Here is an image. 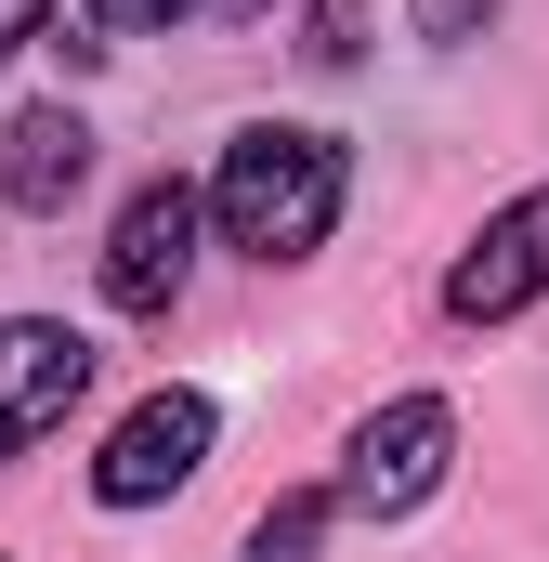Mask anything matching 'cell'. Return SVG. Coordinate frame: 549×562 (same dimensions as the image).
I'll use <instances>...</instances> for the list:
<instances>
[{"label": "cell", "mask_w": 549, "mask_h": 562, "mask_svg": "<svg viewBox=\"0 0 549 562\" xmlns=\"http://www.w3.org/2000/svg\"><path fill=\"white\" fill-rule=\"evenodd\" d=\"M445 445H458L445 393H393L380 419L354 431V458H340V510H354V524H406L418 497L445 484Z\"/></svg>", "instance_id": "7a4b0ae2"}, {"label": "cell", "mask_w": 549, "mask_h": 562, "mask_svg": "<svg viewBox=\"0 0 549 562\" xmlns=\"http://www.w3.org/2000/svg\"><path fill=\"white\" fill-rule=\"evenodd\" d=\"M92 183V119L79 105H26L13 132H0V196L13 210H66Z\"/></svg>", "instance_id": "52a82bcc"}, {"label": "cell", "mask_w": 549, "mask_h": 562, "mask_svg": "<svg viewBox=\"0 0 549 562\" xmlns=\"http://www.w3.org/2000/svg\"><path fill=\"white\" fill-rule=\"evenodd\" d=\"M354 26H367V0H327L314 13V66H354Z\"/></svg>", "instance_id": "9c48e42d"}, {"label": "cell", "mask_w": 549, "mask_h": 562, "mask_svg": "<svg viewBox=\"0 0 549 562\" xmlns=\"http://www.w3.org/2000/svg\"><path fill=\"white\" fill-rule=\"evenodd\" d=\"M210 223L249 249V262H314L327 223H340V144L301 132V119H249L210 170Z\"/></svg>", "instance_id": "6da1fadb"}, {"label": "cell", "mask_w": 549, "mask_h": 562, "mask_svg": "<svg viewBox=\"0 0 549 562\" xmlns=\"http://www.w3.org/2000/svg\"><path fill=\"white\" fill-rule=\"evenodd\" d=\"M524 301H549V183L511 196V210L458 249V276H445V314H458V327H497V314H524Z\"/></svg>", "instance_id": "5b68a950"}, {"label": "cell", "mask_w": 549, "mask_h": 562, "mask_svg": "<svg viewBox=\"0 0 549 562\" xmlns=\"http://www.w3.org/2000/svg\"><path fill=\"white\" fill-rule=\"evenodd\" d=\"M40 13H53V0H0V53H13V40H40Z\"/></svg>", "instance_id": "7c38bea8"}, {"label": "cell", "mask_w": 549, "mask_h": 562, "mask_svg": "<svg viewBox=\"0 0 549 562\" xmlns=\"http://www.w3.org/2000/svg\"><path fill=\"white\" fill-rule=\"evenodd\" d=\"M497 0H418V40H484Z\"/></svg>", "instance_id": "30bf717a"}, {"label": "cell", "mask_w": 549, "mask_h": 562, "mask_svg": "<svg viewBox=\"0 0 549 562\" xmlns=\"http://www.w3.org/2000/svg\"><path fill=\"white\" fill-rule=\"evenodd\" d=\"M327 510H340V497H274L262 524H249V562H314L327 550Z\"/></svg>", "instance_id": "ba28073f"}, {"label": "cell", "mask_w": 549, "mask_h": 562, "mask_svg": "<svg viewBox=\"0 0 549 562\" xmlns=\"http://www.w3.org/2000/svg\"><path fill=\"white\" fill-rule=\"evenodd\" d=\"M79 393H92V340L53 327V314H13L0 327V458H26L40 431H66Z\"/></svg>", "instance_id": "277c9868"}, {"label": "cell", "mask_w": 549, "mask_h": 562, "mask_svg": "<svg viewBox=\"0 0 549 562\" xmlns=\"http://www.w3.org/2000/svg\"><path fill=\"white\" fill-rule=\"evenodd\" d=\"M170 13H197V0H92V26H170Z\"/></svg>", "instance_id": "8fae6325"}, {"label": "cell", "mask_w": 549, "mask_h": 562, "mask_svg": "<svg viewBox=\"0 0 549 562\" xmlns=\"http://www.w3.org/2000/svg\"><path fill=\"white\" fill-rule=\"evenodd\" d=\"M197 458H210V393H144L132 419L105 431V458H92V497L105 510H144V497L197 484Z\"/></svg>", "instance_id": "3957f363"}, {"label": "cell", "mask_w": 549, "mask_h": 562, "mask_svg": "<svg viewBox=\"0 0 549 562\" xmlns=\"http://www.w3.org/2000/svg\"><path fill=\"white\" fill-rule=\"evenodd\" d=\"M183 262H197V196H183V183H132V210H119V236H105V301H119V314H170Z\"/></svg>", "instance_id": "8992f818"}]
</instances>
